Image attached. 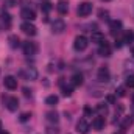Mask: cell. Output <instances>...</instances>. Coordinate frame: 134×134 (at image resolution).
Returning <instances> with one entry per match:
<instances>
[{"label": "cell", "mask_w": 134, "mask_h": 134, "mask_svg": "<svg viewBox=\"0 0 134 134\" xmlns=\"http://www.w3.org/2000/svg\"><path fill=\"white\" fill-rule=\"evenodd\" d=\"M120 30H122V22L120 20H112L111 22V34L115 36V34L120 33Z\"/></svg>", "instance_id": "14"}, {"label": "cell", "mask_w": 134, "mask_h": 134, "mask_svg": "<svg viewBox=\"0 0 134 134\" xmlns=\"http://www.w3.org/2000/svg\"><path fill=\"white\" fill-rule=\"evenodd\" d=\"M114 134H125L123 131H117V133H114Z\"/></svg>", "instance_id": "35"}, {"label": "cell", "mask_w": 134, "mask_h": 134, "mask_svg": "<svg viewBox=\"0 0 134 134\" xmlns=\"http://www.w3.org/2000/svg\"><path fill=\"white\" fill-rule=\"evenodd\" d=\"M58 117H59V115H58L56 112H48V114H47V120L52 122V123H58V120H59Z\"/></svg>", "instance_id": "22"}, {"label": "cell", "mask_w": 134, "mask_h": 134, "mask_svg": "<svg viewBox=\"0 0 134 134\" xmlns=\"http://www.w3.org/2000/svg\"><path fill=\"white\" fill-rule=\"evenodd\" d=\"M133 117H134V104H133Z\"/></svg>", "instance_id": "39"}, {"label": "cell", "mask_w": 134, "mask_h": 134, "mask_svg": "<svg viewBox=\"0 0 134 134\" xmlns=\"http://www.w3.org/2000/svg\"><path fill=\"white\" fill-rule=\"evenodd\" d=\"M59 86H61V89H63V94H64L66 97H70V95H72V86H66V84H64V78H61V81H59Z\"/></svg>", "instance_id": "18"}, {"label": "cell", "mask_w": 134, "mask_h": 134, "mask_svg": "<svg viewBox=\"0 0 134 134\" xmlns=\"http://www.w3.org/2000/svg\"><path fill=\"white\" fill-rule=\"evenodd\" d=\"M126 86H130V87H134V75H130V76H126Z\"/></svg>", "instance_id": "26"}, {"label": "cell", "mask_w": 134, "mask_h": 134, "mask_svg": "<svg viewBox=\"0 0 134 134\" xmlns=\"http://www.w3.org/2000/svg\"><path fill=\"white\" fill-rule=\"evenodd\" d=\"M0 134H9V133H6V131H2V133H0Z\"/></svg>", "instance_id": "37"}, {"label": "cell", "mask_w": 134, "mask_h": 134, "mask_svg": "<svg viewBox=\"0 0 134 134\" xmlns=\"http://www.w3.org/2000/svg\"><path fill=\"white\" fill-rule=\"evenodd\" d=\"M89 130H91V125L87 123V120L86 119H80L78 123H76V131L80 134H87Z\"/></svg>", "instance_id": "8"}, {"label": "cell", "mask_w": 134, "mask_h": 134, "mask_svg": "<svg viewBox=\"0 0 134 134\" xmlns=\"http://www.w3.org/2000/svg\"><path fill=\"white\" fill-rule=\"evenodd\" d=\"M83 84V75L81 73H73L72 75V86L73 87H78Z\"/></svg>", "instance_id": "15"}, {"label": "cell", "mask_w": 134, "mask_h": 134, "mask_svg": "<svg viewBox=\"0 0 134 134\" xmlns=\"http://www.w3.org/2000/svg\"><path fill=\"white\" fill-rule=\"evenodd\" d=\"M66 30V22L63 20V19H56L53 24H52V31L55 34H59V33H63Z\"/></svg>", "instance_id": "7"}, {"label": "cell", "mask_w": 134, "mask_h": 134, "mask_svg": "<svg viewBox=\"0 0 134 134\" xmlns=\"http://www.w3.org/2000/svg\"><path fill=\"white\" fill-rule=\"evenodd\" d=\"M2 22H3L5 28H9L11 27V16L8 13H2Z\"/></svg>", "instance_id": "19"}, {"label": "cell", "mask_w": 134, "mask_h": 134, "mask_svg": "<svg viewBox=\"0 0 134 134\" xmlns=\"http://www.w3.org/2000/svg\"><path fill=\"white\" fill-rule=\"evenodd\" d=\"M100 17L101 19H106V17H108V11H103V9H101L100 11Z\"/></svg>", "instance_id": "31"}, {"label": "cell", "mask_w": 134, "mask_h": 134, "mask_svg": "<svg viewBox=\"0 0 134 134\" xmlns=\"http://www.w3.org/2000/svg\"><path fill=\"white\" fill-rule=\"evenodd\" d=\"M22 73L27 76V80H36V78H37V72H36V69H33V67H31V69L28 67V69H27L25 72H22Z\"/></svg>", "instance_id": "17"}, {"label": "cell", "mask_w": 134, "mask_h": 134, "mask_svg": "<svg viewBox=\"0 0 134 134\" xmlns=\"http://www.w3.org/2000/svg\"><path fill=\"white\" fill-rule=\"evenodd\" d=\"M131 55H133V58H134V47L131 48Z\"/></svg>", "instance_id": "36"}, {"label": "cell", "mask_w": 134, "mask_h": 134, "mask_svg": "<svg viewBox=\"0 0 134 134\" xmlns=\"http://www.w3.org/2000/svg\"><path fill=\"white\" fill-rule=\"evenodd\" d=\"M24 94H25V95H27V97H28V95H31V92H30V91H28V89H27V87H25V89H24Z\"/></svg>", "instance_id": "34"}, {"label": "cell", "mask_w": 134, "mask_h": 134, "mask_svg": "<svg viewBox=\"0 0 134 134\" xmlns=\"http://www.w3.org/2000/svg\"><path fill=\"white\" fill-rule=\"evenodd\" d=\"M3 84H5V87H6V89L14 91V89H17V78H16V76L8 75V76H5V80H3Z\"/></svg>", "instance_id": "9"}, {"label": "cell", "mask_w": 134, "mask_h": 134, "mask_svg": "<svg viewBox=\"0 0 134 134\" xmlns=\"http://www.w3.org/2000/svg\"><path fill=\"white\" fill-rule=\"evenodd\" d=\"M133 125V119L131 117H125V120H123V123H122V128H128V126H131Z\"/></svg>", "instance_id": "25"}, {"label": "cell", "mask_w": 134, "mask_h": 134, "mask_svg": "<svg viewBox=\"0 0 134 134\" xmlns=\"http://www.w3.org/2000/svg\"><path fill=\"white\" fill-rule=\"evenodd\" d=\"M41 8H42V9H44V11H45V13H47V11H50V8H52V6H50V5H48V3H44V5H42V6H41Z\"/></svg>", "instance_id": "29"}, {"label": "cell", "mask_w": 134, "mask_h": 134, "mask_svg": "<svg viewBox=\"0 0 134 134\" xmlns=\"http://www.w3.org/2000/svg\"><path fill=\"white\" fill-rule=\"evenodd\" d=\"M22 47H24V53L27 56H34L37 53V44L33 42V41H25L22 44Z\"/></svg>", "instance_id": "2"}, {"label": "cell", "mask_w": 134, "mask_h": 134, "mask_svg": "<svg viewBox=\"0 0 134 134\" xmlns=\"http://www.w3.org/2000/svg\"><path fill=\"white\" fill-rule=\"evenodd\" d=\"M58 101H59V98H58L56 95H48V97L45 98V103H47L48 106H56Z\"/></svg>", "instance_id": "20"}, {"label": "cell", "mask_w": 134, "mask_h": 134, "mask_svg": "<svg viewBox=\"0 0 134 134\" xmlns=\"http://www.w3.org/2000/svg\"><path fill=\"white\" fill-rule=\"evenodd\" d=\"M122 45H123V41H122V39H117V41H115V47H117V48H120Z\"/></svg>", "instance_id": "30"}, {"label": "cell", "mask_w": 134, "mask_h": 134, "mask_svg": "<svg viewBox=\"0 0 134 134\" xmlns=\"http://www.w3.org/2000/svg\"><path fill=\"white\" fill-rule=\"evenodd\" d=\"M2 130H3V128H2V122H0V133H2Z\"/></svg>", "instance_id": "38"}, {"label": "cell", "mask_w": 134, "mask_h": 134, "mask_svg": "<svg viewBox=\"0 0 134 134\" xmlns=\"http://www.w3.org/2000/svg\"><path fill=\"white\" fill-rule=\"evenodd\" d=\"M20 17H24L25 20L31 22V20L36 19V13H34V9H31V8H24L22 13H20Z\"/></svg>", "instance_id": "11"}, {"label": "cell", "mask_w": 134, "mask_h": 134, "mask_svg": "<svg viewBox=\"0 0 134 134\" xmlns=\"http://www.w3.org/2000/svg\"><path fill=\"white\" fill-rule=\"evenodd\" d=\"M56 9H58V13H59V14H66L67 11H69V5H67V2L59 0V2H58V5H56Z\"/></svg>", "instance_id": "16"}, {"label": "cell", "mask_w": 134, "mask_h": 134, "mask_svg": "<svg viewBox=\"0 0 134 134\" xmlns=\"http://www.w3.org/2000/svg\"><path fill=\"white\" fill-rule=\"evenodd\" d=\"M115 94H117V95H119V97H123V95H125V89H123V87H119V89H117V92H115Z\"/></svg>", "instance_id": "28"}, {"label": "cell", "mask_w": 134, "mask_h": 134, "mask_svg": "<svg viewBox=\"0 0 134 134\" xmlns=\"http://www.w3.org/2000/svg\"><path fill=\"white\" fill-rule=\"evenodd\" d=\"M20 30L27 34V36H34V34L37 33V28L34 27L31 22H24V24L20 25Z\"/></svg>", "instance_id": "6"}, {"label": "cell", "mask_w": 134, "mask_h": 134, "mask_svg": "<svg viewBox=\"0 0 134 134\" xmlns=\"http://www.w3.org/2000/svg\"><path fill=\"white\" fill-rule=\"evenodd\" d=\"M108 101H109V103H114V101H115V98H114L112 95H109V97H108Z\"/></svg>", "instance_id": "33"}, {"label": "cell", "mask_w": 134, "mask_h": 134, "mask_svg": "<svg viewBox=\"0 0 134 134\" xmlns=\"http://www.w3.org/2000/svg\"><path fill=\"white\" fill-rule=\"evenodd\" d=\"M8 41H9V45H11L13 48H16V47H19V44H20V41H19V37H17V36H14V34H13V36H9V37H8Z\"/></svg>", "instance_id": "21"}, {"label": "cell", "mask_w": 134, "mask_h": 134, "mask_svg": "<svg viewBox=\"0 0 134 134\" xmlns=\"http://www.w3.org/2000/svg\"><path fill=\"white\" fill-rule=\"evenodd\" d=\"M123 41V44H130V42H133L134 41V33L133 31H128V33L125 34V39H122Z\"/></svg>", "instance_id": "24"}, {"label": "cell", "mask_w": 134, "mask_h": 134, "mask_svg": "<svg viewBox=\"0 0 134 134\" xmlns=\"http://www.w3.org/2000/svg\"><path fill=\"white\" fill-rule=\"evenodd\" d=\"M91 41H92L94 44H98V45H100V44H103L106 39H104V34L103 33H100V31H94L92 36H91Z\"/></svg>", "instance_id": "13"}, {"label": "cell", "mask_w": 134, "mask_h": 134, "mask_svg": "<svg viewBox=\"0 0 134 134\" xmlns=\"http://www.w3.org/2000/svg\"><path fill=\"white\" fill-rule=\"evenodd\" d=\"M87 45H89V41H87V37L83 36V34H78V36L75 37V41H73V48H75L76 52H84V50L87 48Z\"/></svg>", "instance_id": "1"}, {"label": "cell", "mask_w": 134, "mask_h": 134, "mask_svg": "<svg viewBox=\"0 0 134 134\" xmlns=\"http://www.w3.org/2000/svg\"><path fill=\"white\" fill-rule=\"evenodd\" d=\"M30 117H31V114H30V112H24V114L20 115V122H27Z\"/></svg>", "instance_id": "27"}, {"label": "cell", "mask_w": 134, "mask_h": 134, "mask_svg": "<svg viewBox=\"0 0 134 134\" xmlns=\"http://www.w3.org/2000/svg\"><path fill=\"white\" fill-rule=\"evenodd\" d=\"M111 53H112V48H111V45L104 41L103 44H100V47H98V55L100 56H104V58H108V56H111Z\"/></svg>", "instance_id": "10"}, {"label": "cell", "mask_w": 134, "mask_h": 134, "mask_svg": "<svg viewBox=\"0 0 134 134\" xmlns=\"http://www.w3.org/2000/svg\"><path fill=\"white\" fill-rule=\"evenodd\" d=\"M92 128L95 130V131H101L103 128H104V117H95L94 120H92Z\"/></svg>", "instance_id": "12"}, {"label": "cell", "mask_w": 134, "mask_h": 134, "mask_svg": "<svg viewBox=\"0 0 134 134\" xmlns=\"http://www.w3.org/2000/svg\"><path fill=\"white\" fill-rule=\"evenodd\" d=\"M97 78H98V81L101 83H108L109 80H111V73H109V69L108 67H100L98 69V73H97Z\"/></svg>", "instance_id": "5"}, {"label": "cell", "mask_w": 134, "mask_h": 134, "mask_svg": "<svg viewBox=\"0 0 134 134\" xmlns=\"http://www.w3.org/2000/svg\"><path fill=\"white\" fill-rule=\"evenodd\" d=\"M3 103L8 108V111H11V112L17 111V108H19V100L16 97H3Z\"/></svg>", "instance_id": "4"}, {"label": "cell", "mask_w": 134, "mask_h": 134, "mask_svg": "<svg viewBox=\"0 0 134 134\" xmlns=\"http://www.w3.org/2000/svg\"><path fill=\"white\" fill-rule=\"evenodd\" d=\"M97 112L100 114L101 117H104V115L108 114V106H106V104H98V106H97Z\"/></svg>", "instance_id": "23"}, {"label": "cell", "mask_w": 134, "mask_h": 134, "mask_svg": "<svg viewBox=\"0 0 134 134\" xmlns=\"http://www.w3.org/2000/svg\"><path fill=\"white\" fill-rule=\"evenodd\" d=\"M103 2H109V0H103Z\"/></svg>", "instance_id": "40"}, {"label": "cell", "mask_w": 134, "mask_h": 134, "mask_svg": "<svg viewBox=\"0 0 134 134\" xmlns=\"http://www.w3.org/2000/svg\"><path fill=\"white\" fill-rule=\"evenodd\" d=\"M91 112H92V109H91L89 106H86V108H84V114H86V115H91Z\"/></svg>", "instance_id": "32"}, {"label": "cell", "mask_w": 134, "mask_h": 134, "mask_svg": "<svg viewBox=\"0 0 134 134\" xmlns=\"http://www.w3.org/2000/svg\"><path fill=\"white\" fill-rule=\"evenodd\" d=\"M91 13H92V3H89V2L80 3V6H78V16L80 17H87Z\"/></svg>", "instance_id": "3"}]
</instances>
